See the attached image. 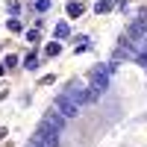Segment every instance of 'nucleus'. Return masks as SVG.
Wrapping results in <instances>:
<instances>
[{
	"label": "nucleus",
	"instance_id": "nucleus-10",
	"mask_svg": "<svg viewBox=\"0 0 147 147\" xmlns=\"http://www.w3.org/2000/svg\"><path fill=\"white\" fill-rule=\"evenodd\" d=\"M138 65H141V68H147V53H138Z\"/></svg>",
	"mask_w": 147,
	"mask_h": 147
},
{
	"label": "nucleus",
	"instance_id": "nucleus-9",
	"mask_svg": "<svg viewBox=\"0 0 147 147\" xmlns=\"http://www.w3.org/2000/svg\"><path fill=\"white\" fill-rule=\"evenodd\" d=\"M56 35H59V38H65V35H68V27H65V24H59V27H56Z\"/></svg>",
	"mask_w": 147,
	"mask_h": 147
},
{
	"label": "nucleus",
	"instance_id": "nucleus-4",
	"mask_svg": "<svg viewBox=\"0 0 147 147\" xmlns=\"http://www.w3.org/2000/svg\"><path fill=\"white\" fill-rule=\"evenodd\" d=\"M65 94L71 97V100H77V103H82V100H88V91H82V85H80V82H71Z\"/></svg>",
	"mask_w": 147,
	"mask_h": 147
},
{
	"label": "nucleus",
	"instance_id": "nucleus-5",
	"mask_svg": "<svg viewBox=\"0 0 147 147\" xmlns=\"http://www.w3.org/2000/svg\"><path fill=\"white\" fill-rule=\"evenodd\" d=\"M24 68H27V71H35V68H38V59H35V56H27V59H24Z\"/></svg>",
	"mask_w": 147,
	"mask_h": 147
},
{
	"label": "nucleus",
	"instance_id": "nucleus-7",
	"mask_svg": "<svg viewBox=\"0 0 147 147\" xmlns=\"http://www.w3.org/2000/svg\"><path fill=\"white\" fill-rule=\"evenodd\" d=\"M112 3H115V0H100V3H97V12H109Z\"/></svg>",
	"mask_w": 147,
	"mask_h": 147
},
{
	"label": "nucleus",
	"instance_id": "nucleus-1",
	"mask_svg": "<svg viewBox=\"0 0 147 147\" xmlns=\"http://www.w3.org/2000/svg\"><path fill=\"white\" fill-rule=\"evenodd\" d=\"M30 144H35V147H59V132L41 124L38 129H35V136L30 138Z\"/></svg>",
	"mask_w": 147,
	"mask_h": 147
},
{
	"label": "nucleus",
	"instance_id": "nucleus-8",
	"mask_svg": "<svg viewBox=\"0 0 147 147\" xmlns=\"http://www.w3.org/2000/svg\"><path fill=\"white\" fill-rule=\"evenodd\" d=\"M35 9H38V12H47V9H50V0H38V3H35Z\"/></svg>",
	"mask_w": 147,
	"mask_h": 147
},
{
	"label": "nucleus",
	"instance_id": "nucleus-6",
	"mask_svg": "<svg viewBox=\"0 0 147 147\" xmlns=\"http://www.w3.org/2000/svg\"><path fill=\"white\" fill-rule=\"evenodd\" d=\"M80 12H82V3H68V15H74V18H77Z\"/></svg>",
	"mask_w": 147,
	"mask_h": 147
},
{
	"label": "nucleus",
	"instance_id": "nucleus-2",
	"mask_svg": "<svg viewBox=\"0 0 147 147\" xmlns=\"http://www.w3.org/2000/svg\"><path fill=\"white\" fill-rule=\"evenodd\" d=\"M53 109H56V112H62L65 118H77V115H80V103H77V100H71L65 91L53 100Z\"/></svg>",
	"mask_w": 147,
	"mask_h": 147
},
{
	"label": "nucleus",
	"instance_id": "nucleus-3",
	"mask_svg": "<svg viewBox=\"0 0 147 147\" xmlns=\"http://www.w3.org/2000/svg\"><path fill=\"white\" fill-rule=\"evenodd\" d=\"M41 124L50 127V129H56V132H62V129H65V115H62V112H47Z\"/></svg>",
	"mask_w": 147,
	"mask_h": 147
},
{
	"label": "nucleus",
	"instance_id": "nucleus-11",
	"mask_svg": "<svg viewBox=\"0 0 147 147\" xmlns=\"http://www.w3.org/2000/svg\"><path fill=\"white\" fill-rule=\"evenodd\" d=\"M3 136H6V129H0V138H3Z\"/></svg>",
	"mask_w": 147,
	"mask_h": 147
}]
</instances>
